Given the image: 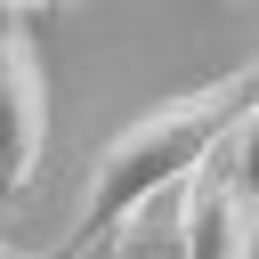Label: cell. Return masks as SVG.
<instances>
[{"instance_id":"obj_1","label":"cell","mask_w":259,"mask_h":259,"mask_svg":"<svg viewBox=\"0 0 259 259\" xmlns=\"http://www.w3.org/2000/svg\"><path fill=\"white\" fill-rule=\"evenodd\" d=\"M251 105H259V65H235V73H219V81H202V89H186V97L138 113L130 130H113V138L97 146V162H89V186H81L89 202H81V219H73V235H65L57 251H65V259L97 251L146 194L194 178V170L243 130Z\"/></svg>"},{"instance_id":"obj_2","label":"cell","mask_w":259,"mask_h":259,"mask_svg":"<svg viewBox=\"0 0 259 259\" xmlns=\"http://www.w3.org/2000/svg\"><path fill=\"white\" fill-rule=\"evenodd\" d=\"M40 146H49V81H40L24 8H0V210L24 202Z\"/></svg>"},{"instance_id":"obj_3","label":"cell","mask_w":259,"mask_h":259,"mask_svg":"<svg viewBox=\"0 0 259 259\" xmlns=\"http://www.w3.org/2000/svg\"><path fill=\"white\" fill-rule=\"evenodd\" d=\"M186 227H194V259H251L259 251V210H251V178H243L235 146H219L186 178Z\"/></svg>"},{"instance_id":"obj_4","label":"cell","mask_w":259,"mask_h":259,"mask_svg":"<svg viewBox=\"0 0 259 259\" xmlns=\"http://www.w3.org/2000/svg\"><path fill=\"white\" fill-rule=\"evenodd\" d=\"M105 259H194V227H186V178L178 186H162V194H146L105 243H97Z\"/></svg>"},{"instance_id":"obj_5","label":"cell","mask_w":259,"mask_h":259,"mask_svg":"<svg viewBox=\"0 0 259 259\" xmlns=\"http://www.w3.org/2000/svg\"><path fill=\"white\" fill-rule=\"evenodd\" d=\"M227 146H235V162H243V178H251V186H259V105H251V113H243V130H235V138H227Z\"/></svg>"},{"instance_id":"obj_6","label":"cell","mask_w":259,"mask_h":259,"mask_svg":"<svg viewBox=\"0 0 259 259\" xmlns=\"http://www.w3.org/2000/svg\"><path fill=\"white\" fill-rule=\"evenodd\" d=\"M0 8H57V0H0Z\"/></svg>"},{"instance_id":"obj_7","label":"cell","mask_w":259,"mask_h":259,"mask_svg":"<svg viewBox=\"0 0 259 259\" xmlns=\"http://www.w3.org/2000/svg\"><path fill=\"white\" fill-rule=\"evenodd\" d=\"M0 259H24V251H8V243H0Z\"/></svg>"},{"instance_id":"obj_8","label":"cell","mask_w":259,"mask_h":259,"mask_svg":"<svg viewBox=\"0 0 259 259\" xmlns=\"http://www.w3.org/2000/svg\"><path fill=\"white\" fill-rule=\"evenodd\" d=\"M97 259H105V251H97Z\"/></svg>"}]
</instances>
